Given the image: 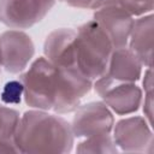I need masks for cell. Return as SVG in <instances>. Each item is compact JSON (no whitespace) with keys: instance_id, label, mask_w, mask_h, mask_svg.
<instances>
[{"instance_id":"cell-19","label":"cell","mask_w":154,"mask_h":154,"mask_svg":"<svg viewBox=\"0 0 154 154\" xmlns=\"http://www.w3.org/2000/svg\"><path fill=\"white\" fill-rule=\"evenodd\" d=\"M0 153H20L14 138H0Z\"/></svg>"},{"instance_id":"cell-9","label":"cell","mask_w":154,"mask_h":154,"mask_svg":"<svg viewBox=\"0 0 154 154\" xmlns=\"http://www.w3.org/2000/svg\"><path fill=\"white\" fill-rule=\"evenodd\" d=\"M113 141L116 146L126 153H152V125L143 117H128L120 119L113 126Z\"/></svg>"},{"instance_id":"cell-20","label":"cell","mask_w":154,"mask_h":154,"mask_svg":"<svg viewBox=\"0 0 154 154\" xmlns=\"http://www.w3.org/2000/svg\"><path fill=\"white\" fill-rule=\"evenodd\" d=\"M71 7L95 10V0H59Z\"/></svg>"},{"instance_id":"cell-1","label":"cell","mask_w":154,"mask_h":154,"mask_svg":"<svg viewBox=\"0 0 154 154\" xmlns=\"http://www.w3.org/2000/svg\"><path fill=\"white\" fill-rule=\"evenodd\" d=\"M20 153H70L75 136L71 124L60 116L42 109L26 111L14 132Z\"/></svg>"},{"instance_id":"cell-23","label":"cell","mask_w":154,"mask_h":154,"mask_svg":"<svg viewBox=\"0 0 154 154\" xmlns=\"http://www.w3.org/2000/svg\"><path fill=\"white\" fill-rule=\"evenodd\" d=\"M0 72H1V65H0Z\"/></svg>"},{"instance_id":"cell-5","label":"cell","mask_w":154,"mask_h":154,"mask_svg":"<svg viewBox=\"0 0 154 154\" xmlns=\"http://www.w3.org/2000/svg\"><path fill=\"white\" fill-rule=\"evenodd\" d=\"M57 89L53 111L58 114L76 111L93 88V81L77 67H55Z\"/></svg>"},{"instance_id":"cell-22","label":"cell","mask_w":154,"mask_h":154,"mask_svg":"<svg viewBox=\"0 0 154 154\" xmlns=\"http://www.w3.org/2000/svg\"><path fill=\"white\" fill-rule=\"evenodd\" d=\"M108 5H116V0H95V10Z\"/></svg>"},{"instance_id":"cell-16","label":"cell","mask_w":154,"mask_h":154,"mask_svg":"<svg viewBox=\"0 0 154 154\" xmlns=\"http://www.w3.org/2000/svg\"><path fill=\"white\" fill-rule=\"evenodd\" d=\"M23 84L19 79H12L5 83L0 97L1 101L6 105H16L22 101L23 97Z\"/></svg>"},{"instance_id":"cell-21","label":"cell","mask_w":154,"mask_h":154,"mask_svg":"<svg viewBox=\"0 0 154 154\" xmlns=\"http://www.w3.org/2000/svg\"><path fill=\"white\" fill-rule=\"evenodd\" d=\"M142 84H143L144 93H152L153 91V71H152V67H147V70L144 71Z\"/></svg>"},{"instance_id":"cell-3","label":"cell","mask_w":154,"mask_h":154,"mask_svg":"<svg viewBox=\"0 0 154 154\" xmlns=\"http://www.w3.org/2000/svg\"><path fill=\"white\" fill-rule=\"evenodd\" d=\"M23 84L25 103L35 109L53 108L57 89V69L45 57L37 58L30 67L19 76Z\"/></svg>"},{"instance_id":"cell-12","label":"cell","mask_w":154,"mask_h":154,"mask_svg":"<svg viewBox=\"0 0 154 154\" xmlns=\"http://www.w3.org/2000/svg\"><path fill=\"white\" fill-rule=\"evenodd\" d=\"M153 14L147 13L140 16V18L134 22L128 42L129 48L146 67H152L153 63Z\"/></svg>"},{"instance_id":"cell-13","label":"cell","mask_w":154,"mask_h":154,"mask_svg":"<svg viewBox=\"0 0 154 154\" xmlns=\"http://www.w3.org/2000/svg\"><path fill=\"white\" fill-rule=\"evenodd\" d=\"M142 67V63L126 46L113 49L106 73L117 81L135 83L141 78Z\"/></svg>"},{"instance_id":"cell-17","label":"cell","mask_w":154,"mask_h":154,"mask_svg":"<svg viewBox=\"0 0 154 154\" xmlns=\"http://www.w3.org/2000/svg\"><path fill=\"white\" fill-rule=\"evenodd\" d=\"M116 5L123 7L131 16H143L152 13L154 0H116Z\"/></svg>"},{"instance_id":"cell-10","label":"cell","mask_w":154,"mask_h":154,"mask_svg":"<svg viewBox=\"0 0 154 154\" xmlns=\"http://www.w3.org/2000/svg\"><path fill=\"white\" fill-rule=\"evenodd\" d=\"M94 22L109 38L113 48L126 47L134 25V16L118 5H108L95 10Z\"/></svg>"},{"instance_id":"cell-2","label":"cell","mask_w":154,"mask_h":154,"mask_svg":"<svg viewBox=\"0 0 154 154\" xmlns=\"http://www.w3.org/2000/svg\"><path fill=\"white\" fill-rule=\"evenodd\" d=\"M113 46L94 20H89L76 30V67L93 82L107 72Z\"/></svg>"},{"instance_id":"cell-7","label":"cell","mask_w":154,"mask_h":154,"mask_svg":"<svg viewBox=\"0 0 154 154\" xmlns=\"http://www.w3.org/2000/svg\"><path fill=\"white\" fill-rule=\"evenodd\" d=\"M113 126V113L102 101H93L79 106L71 123L72 134L78 138L111 135Z\"/></svg>"},{"instance_id":"cell-15","label":"cell","mask_w":154,"mask_h":154,"mask_svg":"<svg viewBox=\"0 0 154 154\" xmlns=\"http://www.w3.org/2000/svg\"><path fill=\"white\" fill-rule=\"evenodd\" d=\"M20 120L19 113L0 103V138H13Z\"/></svg>"},{"instance_id":"cell-14","label":"cell","mask_w":154,"mask_h":154,"mask_svg":"<svg viewBox=\"0 0 154 154\" xmlns=\"http://www.w3.org/2000/svg\"><path fill=\"white\" fill-rule=\"evenodd\" d=\"M77 153H102V154H114L118 153V147L116 146L113 138L109 135L93 136L88 137L76 148Z\"/></svg>"},{"instance_id":"cell-11","label":"cell","mask_w":154,"mask_h":154,"mask_svg":"<svg viewBox=\"0 0 154 154\" xmlns=\"http://www.w3.org/2000/svg\"><path fill=\"white\" fill-rule=\"evenodd\" d=\"M76 30L60 28L53 30L45 41L43 53L55 67H76L75 58Z\"/></svg>"},{"instance_id":"cell-8","label":"cell","mask_w":154,"mask_h":154,"mask_svg":"<svg viewBox=\"0 0 154 154\" xmlns=\"http://www.w3.org/2000/svg\"><path fill=\"white\" fill-rule=\"evenodd\" d=\"M35 54L31 37L22 30L11 29L0 34V65L10 73H20Z\"/></svg>"},{"instance_id":"cell-6","label":"cell","mask_w":154,"mask_h":154,"mask_svg":"<svg viewBox=\"0 0 154 154\" xmlns=\"http://www.w3.org/2000/svg\"><path fill=\"white\" fill-rule=\"evenodd\" d=\"M55 0H0V22L11 29H28L41 22Z\"/></svg>"},{"instance_id":"cell-18","label":"cell","mask_w":154,"mask_h":154,"mask_svg":"<svg viewBox=\"0 0 154 154\" xmlns=\"http://www.w3.org/2000/svg\"><path fill=\"white\" fill-rule=\"evenodd\" d=\"M153 91L152 93H144V101H143V113L146 120L152 125L153 123Z\"/></svg>"},{"instance_id":"cell-4","label":"cell","mask_w":154,"mask_h":154,"mask_svg":"<svg viewBox=\"0 0 154 154\" xmlns=\"http://www.w3.org/2000/svg\"><path fill=\"white\" fill-rule=\"evenodd\" d=\"M93 87L102 102L119 116L135 113L142 103V89L132 82L117 81L105 73L94 81Z\"/></svg>"}]
</instances>
